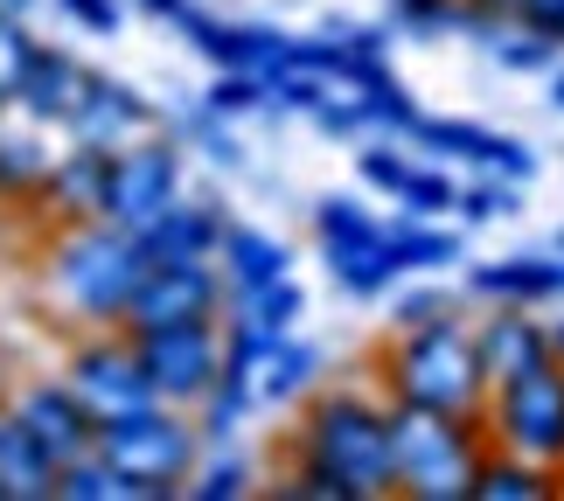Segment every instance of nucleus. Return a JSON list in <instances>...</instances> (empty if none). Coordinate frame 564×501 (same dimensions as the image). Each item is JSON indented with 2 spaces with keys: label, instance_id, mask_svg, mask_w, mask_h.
Masks as SVG:
<instances>
[{
  "label": "nucleus",
  "instance_id": "9",
  "mask_svg": "<svg viewBox=\"0 0 564 501\" xmlns=\"http://www.w3.org/2000/svg\"><path fill=\"white\" fill-rule=\"evenodd\" d=\"M182 195V140L140 133L112 146V174H105V216L126 230H147L154 216Z\"/></svg>",
  "mask_w": 564,
  "mask_h": 501
},
{
  "label": "nucleus",
  "instance_id": "12",
  "mask_svg": "<svg viewBox=\"0 0 564 501\" xmlns=\"http://www.w3.org/2000/svg\"><path fill=\"white\" fill-rule=\"evenodd\" d=\"M14 418L42 439V453H50L56 467H70V460H84V453H98V418L84 411V397L63 377H42V383H21L14 390Z\"/></svg>",
  "mask_w": 564,
  "mask_h": 501
},
{
  "label": "nucleus",
  "instance_id": "22",
  "mask_svg": "<svg viewBox=\"0 0 564 501\" xmlns=\"http://www.w3.org/2000/svg\"><path fill=\"white\" fill-rule=\"evenodd\" d=\"M564 481L551 467L523 460V453H502V446H481V467H474V501H557Z\"/></svg>",
  "mask_w": 564,
  "mask_h": 501
},
{
  "label": "nucleus",
  "instance_id": "37",
  "mask_svg": "<svg viewBox=\"0 0 564 501\" xmlns=\"http://www.w3.org/2000/svg\"><path fill=\"white\" fill-rule=\"evenodd\" d=\"M404 174H411V154H404V146H390L383 133H370V146H356V182H362V188L398 195Z\"/></svg>",
  "mask_w": 564,
  "mask_h": 501
},
{
  "label": "nucleus",
  "instance_id": "40",
  "mask_svg": "<svg viewBox=\"0 0 564 501\" xmlns=\"http://www.w3.org/2000/svg\"><path fill=\"white\" fill-rule=\"evenodd\" d=\"M446 314H453V293H440V286H411V293H398V307H390V335L432 328V320H446Z\"/></svg>",
  "mask_w": 564,
  "mask_h": 501
},
{
  "label": "nucleus",
  "instance_id": "27",
  "mask_svg": "<svg viewBox=\"0 0 564 501\" xmlns=\"http://www.w3.org/2000/svg\"><path fill=\"white\" fill-rule=\"evenodd\" d=\"M321 258H328V279L349 299H377L390 293V279H404L398 258H390V230H383V244H349V251H321Z\"/></svg>",
  "mask_w": 564,
  "mask_h": 501
},
{
  "label": "nucleus",
  "instance_id": "24",
  "mask_svg": "<svg viewBox=\"0 0 564 501\" xmlns=\"http://www.w3.org/2000/svg\"><path fill=\"white\" fill-rule=\"evenodd\" d=\"M251 418H258V383L237 377V369H224V377L209 383V397L195 404V432H203V446H230Z\"/></svg>",
  "mask_w": 564,
  "mask_h": 501
},
{
  "label": "nucleus",
  "instance_id": "16",
  "mask_svg": "<svg viewBox=\"0 0 564 501\" xmlns=\"http://www.w3.org/2000/svg\"><path fill=\"white\" fill-rule=\"evenodd\" d=\"M216 272H224V314H230V307H245L258 286L286 279L293 272V251H286V237H272V230H258V224H224ZM224 314H216V320H224Z\"/></svg>",
  "mask_w": 564,
  "mask_h": 501
},
{
  "label": "nucleus",
  "instance_id": "1",
  "mask_svg": "<svg viewBox=\"0 0 564 501\" xmlns=\"http://www.w3.org/2000/svg\"><path fill=\"white\" fill-rule=\"evenodd\" d=\"M147 272L140 237L112 224V216H84V224H56L50 258H42V279H50V299L63 307V320L77 328H119L126 299H133Z\"/></svg>",
  "mask_w": 564,
  "mask_h": 501
},
{
  "label": "nucleus",
  "instance_id": "38",
  "mask_svg": "<svg viewBox=\"0 0 564 501\" xmlns=\"http://www.w3.org/2000/svg\"><path fill=\"white\" fill-rule=\"evenodd\" d=\"M29 63H35V29H29V14H0V98L14 105L21 91V77H29Z\"/></svg>",
  "mask_w": 564,
  "mask_h": 501
},
{
  "label": "nucleus",
  "instance_id": "21",
  "mask_svg": "<svg viewBox=\"0 0 564 501\" xmlns=\"http://www.w3.org/2000/svg\"><path fill=\"white\" fill-rule=\"evenodd\" d=\"M50 167H56V146L42 140L35 119H21V126L0 119V203H42Z\"/></svg>",
  "mask_w": 564,
  "mask_h": 501
},
{
  "label": "nucleus",
  "instance_id": "35",
  "mask_svg": "<svg viewBox=\"0 0 564 501\" xmlns=\"http://www.w3.org/2000/svg\"><path fill=\"white\" fill-rule=\"evenodd\" d=\"M453 209H460L467 224H509V216L523 209V195H516V182H502V174H481V182H467L453 195Z\"/></svg>",
  "mask_w": 564,
  "mask_h": 501
},
{
  "label": "nucleus",
  "instance_id": "28",
  "mask_svg": "<svg viewBox=\"0 0 564 501\" xmlns=\"http://www.w3.org/2000/svg\"><path fill=\"white\" fill-rule=\"evenodd\" d=\"M383 216L370 203H356V195H321L314 203V237L321 251H349V244H383Z\"/></svg>",
  "mask_w": 564,
  "mask_h": 501
},
{
  "label": "nucleus",
  "instance_id": "31",
  "mask_svg": "<svg viewBox=\"0 0 564 501\" xmlns=\"http://www.w3.org/2000/svg\"><path fill=\"white\" fill-rule=\"evenodd\" d=\"M488 50H495V63H502V70H516V77H551L564 42H557V35H544V29H516V21H509V29L495 35Z\"/></svg>",
  "mask_w": 564,
  "mask_h": 501
},
{
  "label": "nucleus",
  "instance_id": "5",
  "mask_svg": "<svg viewBox=\"0 0 564 501\" xmlns=\"http://www.w3.org/2000/svg\"><path fill=\"white\" fill-rule=\"evenodd\" d=\"M98 460H112L133 481V501H167L188 488L195 460H203V432L175 404H147L98 425Z\"/></svg>",
  "mask_w": 564,
  "mask_h": 501
},
{
  "label": "nucleus",
  "instance_id": "46",
  "mask_svg": "<svg viewBox=\"0 0 564 501\" xmlns=\"http://www.w3.org/2000/svg\"><path fill=\"white\" fill-rule=\"evenodd\" d=\"M474 8H488V14H502V21H509V8H516V0H474Z\"/></svg>",
  "mask_w": 564,
  "mask_h": 501
},
{
  "label": "nucleus",
  "instance_id": "43",
  "mask_svg": "<svg viewBox=\"0 0 564 501\" xmlns=\"http://www.w3.org/2000/svg\"><path fill=\"white\" fill-rule=\"evenodd\" d=\"M63 14L77 21V29H91V35H119L126 29V0H56Z\"/></svg>",
  "mask_w": 564,
  "mask_h": 501
},
{
  "label": "nucleus",
  "instance_id": "48",
  "mask_svg": "<svg viewBox=\"0 0 564 501\" xmlns=\"http://www.w3.org/2000/svg\"><path fill=\"white\" fill-rule=\"evenodd\" d=\"M35 8V0H0V14H29Z\"/></svg>",
  "mask_w": 564,
  "mask_h": 501
},
{
  "label": "nucleus",
  "instance_id": "10",
  "mask_svg": "<svg viewBox=\"0 0 564 501\" xmlns=\"http://www.w3.org/2000/svg\"><path fill=\"white\" fill-rule=\"evenodd\" d=\"M224 314V272L216 258H182V265H147L133 299H126V335L175 328V320H216Z\"/></svg>",
  "mask_w": 564,
  "mask_h": 501
},
{
  "label": "nucleus",
  "instance_id": "8",
  "mask_svg": "<svg viewBox=\"0 0 564 501\" xmlns=\"http://www.w3.org/2000/svg\"><path fill=\"white\" fill-rule=\"evenodd\" d=\"M140 369L154 383L161 404L195 411L209 397V383L224 377V320H175V328H147L133 335Z\"/></svg>",
  "mask_w": 564,
  "mask_h": 501
},
{
  "label": "nucleus",
  "instance_id": "42",
  "mask_svg": "<svg viewBox=\"0 0 564 501\" xmlns=\"http://www.w3.org/2000/svg\"><path fill=\"white\" fill-rule=\"evenodd\" d=\"M321 35H335L349 56H390V21H328Z\"/></svg>",
  "mask_w": 564,
  "mask_h": 501
},
{
  "label": "nucleus",
  "instance_id": "3",
  "mask_svg": "<svg viewBox=\"0 0 564 501\" xmlns=\"http://www.w3.org/2000/svg\"><path fill=\"white\" fill-rule=\"evenodd\" d=\"M377 390L398 404H425V411H453V418H481L488 377L474 356V328L460 314L432 320V328H404L377 348Z\"/></svg>",
  "mask_w": 564,
  "mask_h": 501
},
{
  "label": "nucleus",
  "instance_id": "30",
  "mask_svg": "<svg viewBox=\"0 0 564 501\" xmlns=\"http://www.w3.org/2000/svg\"><path fill=\"white\" fill-rule=\"evenodd\" d=\"M56 501H133V481H126L112 460L84 453V460L56 467Z\"/></svg>",
  "mask_w": 564,
  "mask_h": 501
},
{
  "label": "nucleus",
  "instance_id": "52",
  "mask_svg": "<svg viewBox=\"0 0 564 501\" xmlns=\"http://www.w3.org/2000/svg\"><path fill=\"white\" fill-rule=\"evenodd\" d=\"M557 481H564V473H557Z\"/></svg>",
  "mask_w": 564,
  "mask_h": 501
},
{
  "label": "nucleus",
  "instance_id": "15",
  "mask_svg": "<svg viewBox=\"0 0 564 501\" xmlns=\"http://www.w3.org/2000/svg\"><path fill=\"white\" fill-rule=\"evenodd\" d=\"M467 299H488V307H551V299H564V258L544 244V251H516V258H495V265H474Z\"/></svg>",
  "mask_w": 564,
  "mask_h": 501
},
{
  "label": "nucleus",
  "instance_id": "6",
  "mask_svg": "<svg viewBox=\"0 0 564 501\" xmlns=\"http://www.w3.org/2000/svg\"><path fill=\"white\" fill-rule=\"evenodd\" d=\"M481 439L564 473V362H530V369H516V377L488 383Z\"/></svg>",
  "mask_w": 564,
  "mask_h": 501
},
{
  "label": "nucleus",
  "instance_id": "2",
  "mask_svg": "<svg viewBox=\"0 0 564 501\" xmlns=\"http://www.w3.org/2000/svg\"><path fill=\"white\" fill-rule=\"evenodd\" d=\"M293 460L335 473L349 501H390L398 467H390V418L370 390H321L293 432Z\"/></svg>",
  "mask_w": 564,
  "mask_h": 501
},
{
  "label": "nucleus",
  "instance_id": "20",
  "mask_svg": "<svg viewBox=\"0 0 564 501\" xmlns=\"http://www.w3.org/2000/svg\"><path fill=\"white\" fill-rule=\"evenodd\" d=\"M0 501H56V460L14 411H0Z\"/></svg>",
  "mask_w": 564,
  "mask_h": 501
},
{
  "label": "nucleus",
  "instance_id": "34",
  "mask_svg": "<svg viewBox=\"0 0 564 501\" xmlns=\"http://www.w3.org/2000/svg\"><path fill=\"white\" fill-rule=\"evenodd\" d=\"M175 140H182V146H203L216 167H245V146L224 133V119H216L209 105H188V112L175 119Z\"/></svg>",
  "mask_w": 564,
  "mask_h": 501
},
{
  "label": "nucleus",
  "instance_id": "18",
  "mask_svg": "<svg viewBox=\"0 0 564 501\" xmlns=\"http://www.w3.org/2000/svg\"><path fill=\"white\" fill-rule=\"evenodd\" d=\"M474 356H481L488 383H502L530 362H551V320H536V307H495L474 328Z\"/></svg>",
  "mask_w": 564,
  "mask_h": 501
},
{
  "label": "nucleus",
  "instance_id": "26",
  "mask_svg": "<svg viewBox=\"0 0 564 501\" xmlns=\"http://www.w3.org/2000/svg\"><path fill=\"white\" fill-rule=\"evenodd\" d=\"M411 146H432V154L467 161V167H495V146H502V133H488V126H474V119L419 112V126H411Z\"/></svg>",
  "mask_w": 564,
  "mask_h": 501
},
{
  "label": "nucleus",
  "instance_id": "23",
  "mask_svg": "<svg viewBox=\"0 0 564 501\" xmlns=\"http://www.w3.org/2000/svg\"><path fill=\"white\" fill-rule=\"evenodd\" d=\"M321 377H328V356H321L314 341H279L265 362H258V404H300V397H314Z\"/></svg>",
  "mask_w": 564,
  "mask_h": 501
},
{
  "label": "nucleus",
  "instance_id": "51",
  "mask_svg": "<svg viewBox=\"0 0 564 501\" xmlns=\"http://www.w3.org/2000/svg\"><path fill=\"white\" fill-rule=\"evenodd\" d=\"M8 112H14V105H8V98H0V119H8Z\"/></svg>",
  "mask_w": 564,
  "mask_h": 501
},
{
  "label": "nucleus",
  "instance_id": "50",
  "mask_svg": "<svg viewBox=\"0 0 564 501\" xmlns=\"http://www.w3.org/2000/svg\"><path fill=\"white\" fill-rule=\"evenodd\" d=\"M557 42H564V8H557Z\"/></svg>",
  "mask_w": 564,
  "mask_h": 501
},
{
  "label": "nucleus",
  "instance_id": "11",
  "mask_svg": "<svg viewBox=\"0 0 564 501\" xmlns=\"http://www.w3.org/2000/svg\"><path fill=\"white\" fill-rule=\"evenodd\" d=\"M175 29L188 35V50L216 63V70H251V77H272L279 63L293 56V35L286 29H272V21H224V14H203V8H188Z\"/></svg>",
  "mask_w": 564,
  "mask_h": 501
},
{
  "label": "nucleus",
  "instance_id": "25",
  "mask_svg": "<svg viewBox=\"0 0 564 501\" xmlns=\"http://www.w3.org/2000/svg\"><path fill=\"white\" fill-rule=\"evenodd\" d=\"M390 258H398V272H446L460 258V230H446L440 216H398L390 224Z\"/></svg>",
  "mask_w": 564,
  "mask_h": 501
},
{
  "label": "nucleus",
  "instance_id": "13",
  "mask_svg": "<svg viewBox=\"0 0 564 501\" xmlns=\"http://www.w3.org/2000/svg\"><path fill=\"white\" fill-rule=\"evenodd\" d=\"M154 126H161V112L133 91V84L91 70V77H84L77 112L63 119V133H70V140H98V146H126V140H140V133H154Z\"/></svg>",
  "mask_w": 564,
  "mask_h": 501
},
{
  "label": "nucleus",
  "instance_id": "33",
  "mask_svg": "<svg viewBox=\"0 0 564 501\" xmlns=\"http://www.w3.org/2000/svg\"><path fill=\"white\" fill-rule=\"evenodd\" d=\"M453 195H460V182H453L446 167H419V161H411L404 188L390 195V203H398L404 216H446V209H453Z\"/></svg>",
  "mask_w": 564,
  "mask_h": 501
},
{
  "label": "nucleus",
  "instance_id": "44",
  "mask_svg": "<svg viewBox=\"0 0 564 501\" xmlns=\"http://www.w3.org/2000/svg\"><path fill=\"white\" fill-rule=\"evenodd\" d=\"M133 8H140L147 21H167V29H175V21H182V14L195 8V0H133Z\"/></svg>",
  "mask_w": 564,
  "mask_h": 501
},
{
  "label": "nucleus",
  "instance_id": "49",
  "mask_svg": "<svg viewBox=\"0 0 564 501\" xmlns=\"http://www.w3.org/2000/svg\"><path fill=\"white\" fill-rule=\"evenodd\" d=\"M551 251H557V258H564V230H557V237H551Z\"/></svg>",
  "mask_w": 564,
  "mask_h": 501
},
{
  "label": "nucleus",
  "instance_id": "39",
  "mask_svg": "<svg viewBox=\"0 0 564 501\" xmlns=\"http://www.w3.org/2000/svg\"><path fill=\"white\" fill-rule=\"evenodd\" d=\"M307 119H314L328 140H370V119H362V105H356V91H349V84H335V91L321 98Z\"/></svg>",
  "mask_w": 564,
  "mask_h": 501
},
{
  "label": "nucleus",
  "instance_id": "7",
  "mask_svg": "<svg viewBox=\"0 0 564 501\" xmlns=\"http://www.w3.org/2000/svg\"><path fill=\"white\" fill-rule=\"evenodd\" d=\"M63 383L84 397V411H91L98 425L105 418H126V411L161 404L126 328H84V341H70V356H63Z\"/></svg>",
  "mask_w": 564,
  "mask_h": 501
},
{
  "label": "nucleus",
  "instance_id": "32",
  "mask_svg": "<svg viewBox=\"0 0 564 501\" xmlns=\"http://www.w3.org/2000/svg\"><path fill=\"white\" fill-rule=\"evenodd\" d=\"M300 314H307V293H300V279L286 272V279H272V286H258L245 307H230L224 320H265V328L293 335V328H300Z\"/></svg>",
  "mask_w": 564,
  "mask_h": 501
},
{
  "label": "nucleus",
  "instance_id": "36",
  "mask_svg": "<svg viewBox=\"0 0 564 501\" xmlns=\"http://www.w3.org/2000/svg\"><path fill=\"white\" fill-rule=\"evenodd\" d=\"M203 105L216 119H245V112H272L265 105V77H251V70H216V84L203 91Z\"/></svg>",
  "mask_w": 564,
  "mask_h": 501
},
{
  "label": "nucleus",
  "instance_id": "14",
  "mask_svg": "<svg viewBox=\"0 0 564 501\" xmlns=\"http://www.w3.org/2000/svg\"><path fill=\"white\" fill-rule=\"evenodd\" d=\"M224 203L216 195H175L140 237V251H147V265H182V258H216V244H224Z\"/></svg>",
  "mask_w": 564,
  "mask_h": 501
},
{
  "label": "nucleus",
  "instance_id": "47",
  "mask_svg": "<svg viewBox=\"0 0 564 501\" xmlns=\"http://www.w3.org/2000/svg\"><path fill=\"white\" fill-rule=\"evenodd\" d=\"M551 105L564 112V70H551Z\"/></svg>",
  "mask_w": 564,
  "mask_h": 501
},
{
  "label": "nucleus",
  "instance_id": "29",
  "mask_svg": "<svg viewBox=\"0 0 564 501\" xmlns=\"http://www.w3.org/2000/svg\"><path fill=\"white\" fill-rule=\"evenodd\" d=\"M251 488H258V467L245 460V453L216 446L209 460H195V473H188V488H182V494H195V501H245Z\"/></svg>",
  "mask_w": 564,
  "mask_h": 501
},
{
  "label": "nucleus",
  "instance_id": "45",
  "mask_svg": "<svg viewBox=\"0 0 564 501\" xmlns=\"http://www.w3.org/2000/svg\"><path fill=\"white\" fill-rule=\"evenodd\" d=\"M551 362H564V320H551Z\"/></svg>",
  "mask_w": 564,
  "mask_h": 501
},
{
  "label": "nucleus",
  "instance_id": "19",
  "mask_svg": "<svg viewBox=\"0 0 564 501\" xmlns=\"http://www.w3.org/2000/svg\"><path fill=\"white\" fill-rule=\"evenodd\" d=\"M84 63L70 50H56V42H35V63H29V77H21V91H14V112L21 119H35V126H63L77 112V98H84Z\"/></svg>",
  "mask_w": 564,
  "mask_h": 501
},
{
  "label": "nucleus",
  "instance_id": "17",
  "mask_svg": "<svg viewBox=\"0 0 564 501\" xmlns=\"http://www.w3.org/2000/svg\"><path fill=\"white\" fill-rule=\"evenodd\" d=\"M105 174H112V146L98 140H70L42 182V209L56 224H84V216H105Z\"/></svg>",
  "mask_w": 564,
  "mask_h": 501
},
{
  "label": "nucleus",
  "instance_id": "41",
  "mask_svg": "<svg viewBox=\"0 0 564 501\" xmlns=\"http://www.w3.org/2000/svg\"><path fill=\"white\" fill-rule=\"evenodd\" d=\"M460 0H390V29H419V35H453Z\"/></svg>",
  "mask_w": 564,
  "mask_h": 501
},
{
  "label": "nucleus",
  "instance_id": "4",
  "mask_svg": "<svg viewBox=\"0 0 564 501\" xmlns=\"http://www.w3.org/2000/svg\"><path fill=\"white\" fill-rule=\"evenodd\" d=\"M390 418V467H398L404 501H474V467H481V418H453V411L398 404L383 397Z\"/></svg>",
  "mask_w": 564,
  "mask_h": 501
}]
</instances>
